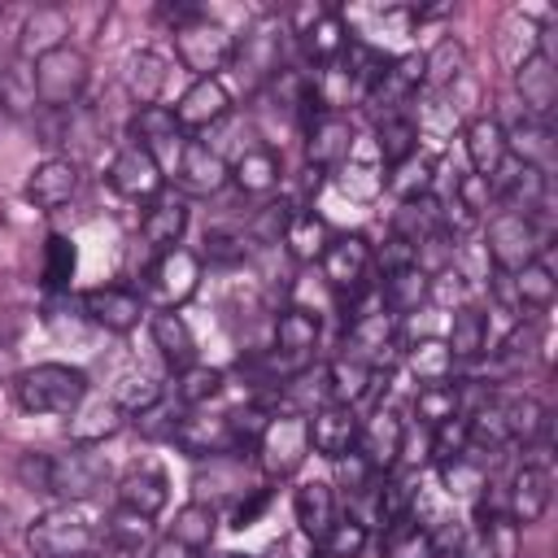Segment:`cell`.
I'll return each mask as SVG.
<instances>
[{
	"mask_svg": "<svg viewBox=\"0 0 558 558\" xmlns=\"http://www.w3.org/2000/svg\"><path fill=\"white\" fill-rule=\"evenodd\" d=\"M17 480H22L31 493H44V497L83 506V501H92L100 488H109L113 466H109L105 453H96V445H70V449H61V453L26 449V453L17 458Z\"/></svg>",
	"mask_w": 558,
	"mask_h": 558,
	"instance_id": "obj_1",
	"label": "cell"
},
{
	"mask_svg": "<svg viewBox=\"0 0 558 558\" xmlns=\"http://www.w3.org/2000/svg\"><path fill=\"white\" fill-rule=\"evenodd\" d=\"M13 401L26 414H74L87 401V375L70 362H35L13 375Z\"/></svg>",
	"mask_w": 558,
	"mask_h": 558,
	"instance_id": "obj_2",
	"label": "cell"
},
{
	"mask_svg": "<svg viewBox=\"0 0 558 558\" xmlns=\"http://www.w3.org/2000/svg\"><path fill=\"white\" fill-rule=\"evenodd\" d=\"M26 545L35 558H87L92 549H100V527L83 506L57 501L35 514V523L26 527Z\"/></svg>",
	"mask_w": 558,
	"mask_h": 558,
	"instance_id": "obj_3",
	"label": "cell"
},
{
	"mask_svg": "<svg viewBox=\"0 0 558 558\" xmlns=\"http://www.w3.org/2000/svg\"><path fill=\"white\" fill-rule=\"evenodd\" d=\"M174 57L196 78H218L231 65V57H235V35L201 9L196 17H187L183 26H174Z\"/></svg>",
	"mask_w": 558,
	"mask_h": 558,
	"instance_id": "obj_4",
	"label": "cell"
},
{
	"mask_svg": "<svg viewBox=\"0 0 558 558\" xmlns=\"http://www.w3.org/2000/svg\"><path fill=\"white\" fill-rule=\"evenodd\" d=\"M87 78H92L87 57L74 44H65V48H57V52H48V57L35 61V70H31L35 105H44L52 113H65V109H74L83 100Z\"/></svg>",
	"mask_w": 558,
	"mask_h": 558,
	"instance_id": "obj_5",
	"label": "cell"
},
{
	"mask_svg": "<svg viewBox=\"0 0 558 558\" xmlns=\"http://www.w3.org/2000/svg\"><path fill=\"white\" fill-rule=\"evenodd\" d=\"M257 466L266 480H288L301 471V462L310 458V432H305V414L301 410H275L266 414V427L257 436Z\"/></svg>",
	"mask_w": 558,
	"mask_h": 558,
	"instance_id": "obj_6",
	"label": "cell"
},
{
	"mask_svg": "<svg viewBox=\"0 0 558 558\" xmlns=\"http://www.w3.org/2000/svg\"><path fill=\"white\" fill-rule=\"evenodd\" d=\"M288 39H292L288 22L275 17V13H266V17H257V22L244 31V39H235L231 65H240V74H244L253 87H257V83H270L275 74H283Z\"/></svg>",
	"mask_w": 558,
	"mask_h": 558,
	"instance_id": "obj_7",
	"label": "cell"
},
{
	"mask_svg": "<svg viewBox=\"0 0 558 558\" xmlns=\"http://www.w3.org/2000/svg\"><path fill=\"white\" fill-rule=\"evenodd\" d=\"M318 336H323V323H318L314 310H305V305L279 310V314H275V344H270L266 366L279 371L283 379L301 375V371L310 366L314 349H318Z\"/></svg>",
	"mask_w": 558,
	"mask_h": 558,
	"instance_id": "obj_8",
	"label": "cell"
},
{
	"mask_svg": "<svg viewBox=\"0 0 558 558\" xmlns=\"http://www.w3.org/2000/svg\"><path fill=\"white\" fill-rule=\"evenodd\" d=\"M318 266H323L327 288H331L336 296L353 301L357 292H366V288H371L375 248H371V240H366V235H357V231H340V235H331V244L323 248Z\"/></svg>",
	"mask_w": 558,
	"mask_h": 558,
	"instance_id": "obj_9",
	"label": "cell"
},
{
	"mask_svg": "<svg viewBox=\"0 0 558 558\" xmlns=\"http://www.w3.org/2000/svg\"><path fill=\"white\" fill-rule=\"evenodd\" d=\"M545 253V235L541 227L527 218V214H514V209H497L488 218V257L501 275H514L519 266L536 262Z\"/></svg>",
	"mask_w": 558,
	"mask_h": 558,
	"instance_id": "obj_10",
	"label": "cell"
},
{
	"mask_svg": "<svg viewBox=\"0 0 558 558\" xmlns=\"http://www.w3.org/2000/svg\"><path fill=\"white\" fill-rule=\"evenodd\" d=\"M283 22H288V31L301 39V48H305V57H310L314 65L340 61V52H344V44H349V35H353L349 22H344V13H340V9H327V4H305V9L288 13Z\"/></svg>",
	"mask_w": 558,
	"mask_h": 558,
	"instance_id": "obj_11",
	"label": "cell"
},
{
	"mask_svg": "<svg viewBox=\"0 0 558 558\" xmlns=\"http://www.w3.org/2000/svg\"><path fill=\"white\" fill-rule=\"evenodd\" d=\"M353 449L366 458V466L375 475H388L401 462V453H405V423H401V414L388 410V405H375L371 418L357 427V445Z\"/></svg>",
	"mask_w": 558,
	"mask_h": 558,
	"instance_id": "obj_12",
	"label": "cell"
},
{
	"mask_svg": "<svg viewBox=\"0 0 558 558\" xmlns=\"http://www.w3.org/2000/svg\"><path fill=\"white\" fill-rule=\"evenodd\" d=\"M357 427H362V418H357V410H353V405L327 401V405L310 410V414H305L310 453H318V458H327V462L344 458V453L357 445Z\"/></svg>",
	"mask_w": 558,
	"mask_h": 558,
	"instance_id": "obj_13",
	"label": "cell"
},
{
	"mask_svg": "<svg viewBox=\"0 0 558 558\" xmlns=\"http://www.w3.org/2000/svg\"><path fill=\"white\" fill-rule=\"evenodd\" d=\"M488 187H493V196H497L506 209L532 218V214L545 205V196H549V174L536 170V166H527V161H519V157H506L501 170L488 179Z\"/></svg>",
	"mask_w": 558,
	"mask_h": 558,
	"instance_id": "obj_14",
	"label": "cell"
},
{
	"mask_svg": "<svg viewBox=\"0 0 558 558\" xmlns=\"http://www.w3.org/2000/svg\"><path fill=\"white\" fill-rule=\"evenodd\" d=\"M148 279H153V292H157L161 310H179L201 288V257L192 248H166V253H157Z\"/></svg>",
	"mask_w": 558,
	"mask_h": 558,
	"instance_id": "obj_15",
	"label": "cell"
},
{
	"mask_svg": "<svg viewBox=\"0 0 558 558\" xmlns=\"http://www.w3.org/2000/svg\"><path fill=\"white\" fill-rule=\"evenodd\" d=\"M83 314H87V323L126 336L144 318V296L135 288H122V283H100V288L83 292Z\"/></svg>",
	"mask_w": 558,
	"mask_h": 558,
	"instance_id": "obj_16",
	"label": "cell"
},
{
	"mask_svg": "<svg viewBox=\"0 0 558 558\" xmlns=\"http://www.w3.org/2000/svg\"><path fill=\"white\" fill-rule=\"evenodd\" d=\"M170 440H174L187 458H201V462H205V458H227V453H235L227 414H201V410L179 414L174 427H170Z\"/></svg>",
	"mask_w": 558,
	"mask_h": 558,
	"instance_id": "obj_17",
	"label": "cell"
},
{
	"mask_svg": "<svg viewBox=\"0 0 558 558\" xmlns=\"http://www.w3.org/2000/svg\"><path fill=\"white\" fill-rule=\"evenodd\" d=\"M549 497H554V480L541 462H523L514 475H510V488H506V519L514 527H532L545 519L549 510Z\"/></svg>",
	"mask_w": 558,
	"mask_h": 558,
	"instance_id": "obj_18",
	"label": "cell"
},
{
	"mask_svg": "<svg viewBox=\"0 0 558 558\" xmlns=\"http://www.w3.org/2000/svg\"><path fill=\"white\" fill-rule=\"evenodd\" d=\"M514 92H519L527 118L549 122V113L558 105V70H554V57L545 48H536L532 57H523L514 65Z\"/></svg>",
	"mask_w": 558,
	"mask_h": 558,
	"instance_id": "obj_19",
	"label": "cell"
},
{
	"mask_svg": "<svg viewBox=\"0 0 558 558\" xmlns=\"http://www.w3.org/2000/svg\"><path fill=\"white\" fill-rule=\"evenodd\" d=\"M105 179H109V187H113L118 196H126V201H153V196L161 192V183H166V170H161L140 144H122V148L113 153Z\"/></svg>",
	"mask_w": 558,
	"mask_h": 558,
	"instance_id": "obj_20",
	"label": "cell"
},
{
	"mask_svg": "<svg viewBox=\"0 0 558 558\" xmlns=\"http://www.w3.org/2000/svg\"><path fill=\"white\" fill-rule=\"evenodd\" d=\"M170 113H174L179 131H209L231 118V92L222 78H192V87L179 96V105Z\"/></svg>",
	"mask_w": 558,
	"mask_h": 558,
	"instance_id": "obj_21",
	"label": "cell"
},
{
	"mask_svg": "<svg viewBox=\"0 0 558 558\" xmlns=\"http://www.w3.org/2000/svg\"><path fill=\"white\" fill-rule=\"evenodd\" d=\"M501 275V270H497ZM506 279V288L497 283V296L506 301V305H514L519 314L527 310V314H545L549 305H554V292H558V279H554V266L545 262V253L536 257V262H527V266H519L514 275H501Z\"/></svg>",
	"mask_w": 558,
	"mask_h": 558,
	"instance_id": "obj_22",
	"label": "cell"
},
{
	"mask_svg": "<svg viewBox=\"0 0 558 558\" xmlns=\"http://www.w3.org/2000/svg\"><path fill=\"white\" fill-rule=\"evenodd\" d=\"M353 153V126L344 113H318L310 126H305V157H310V170L318 174H336L344 166V157Z\"/></svg>",
	"mask_w": 558,
	"mask_h": 558,
	"instance_id": "obj_23",
	"label": "cell"
},
{
	"mask_svg": "<svg viewBox=\"0 0 558 558\" xmlns=\"http://www.w3.org/2000/svg\"><path fill=\"white\" fill-rule=\"evenodd\" d=\"M174 179H179V187H187L196 196H214L231 183V170H227L222 153L209 148L205 140H183L179 161H174Z\"/></svg>",
	"mask_w": 558,
	"mask_h": 558,
	"instance_id": "obj_24",
	"label": "cell"
},
{
	"mask_svg": "<svg viewBox=\"0 0 558 558\" xmlns=\"http://www.w3.org/2000/svg\"><path fill=\"white\" fill-rule=\"evenodd\" d=\"M74 192H78V166L70 157H44L26 179V201L44 214L74 201Z\"/></svg>",
	"mask_w": 558,
	"mask_h": 558,
	"instance_id": "obj_25",
	"label": "cell"
},
{
	"mask_svg": "<svg viewBox=\"0 0 558 558\" xmlns=\"http://www.w3.org/2000/svg\"><path fill=\"white\" fill-rule=\"evenodd\" d=\"M170 501V480L157 462H135L122 480H118V506L122 510H135V514H148L157 519Z\"/></svg>",
	"mask_w": 558,
	"mask_h": 558,
	"instance_id": "obj_26",
	"label": "cell"
},
{
	"mask_svg": "<svg viewBox=\"0 0 558 558\" xmlns=\"http://www.w3.org/2000/svg\"><path fill=\"white\" fill-rule=\"evenodd\" d=\"M131 144H140L157 166H166V161H179V148H183V131H179V122H174V113L170 109H161V105H148V109H140L135 118H131Z\"/></svg>",
	"mask_w": 558,
	"mask_h": 558,
	"instance_id": "obj_27",
	"label": "cell"
},
{
	"mask_svg": "<svg viewBox=\"0 0 558 558\" xmlns=\"http://www.w3.org/2000/svg\"><path fill=\"white\" fill-rule=\"evenodd\" d=\"M462 144H466L471 174H480V179H493V174L501 170V161L510 157V148H506V126H501L497 118H488V113H480V118H471V122L462 126Z\"/></svg>",
	"mask_w": 558,
	"mask_h": 558,
	"instance_id": "obj_28",
	"label": "cell"
},
{
	"mask_svg": "<svg viewBox=\"0 0 558 558\" xmlns=\"http://www.w3.org/2000/svg\"><path fill=\"white\" fill-rule=\"evenodd\" d=\"M323 379H327V401H340V405H353V410H357V401H366V397L375 392V384H379V366L340 353L336 362L323 366Z\"/></svg>",
	"mask_w": 558,
	"mask_h": 558,
	"instance_id": "obj_29",
	"label": "cell"
},
{
	"mask_svg": "<svg viewBox=\"0 0 558 558\" xmlns=\"http://www.w3.org/2000/svg\"><path fill=\"white\" fill-rule=\"evenodd\" d=\"M65 35H70V13H65V9H57V4H44V9H35V13L22 22L17 52H22L26 61H39V57H48V52L65 48V44H70Z\"/></svg>",
	"mask_w": 558,
	"mask_h": 558,
	"instance_id": "obj_30",
	"label": "cell"
},
{
	"mask_svg": "<svg viewBox=\"0 0 558 558\" xmlns=\"http://www.w3.org/2000/svg\"><path fill=\"white\" fill-rule=\"evenodd\" d=\"M166 78H170V65H166L161 52H153V48H135V52L126 57L122 83H126V96H131L140 109L157 105V96L166 92Z\"/></svg>",
	"mask_w": 558,
	"mask_h": 558,
	"instance_id": "obj_31",
	"label": "cell"
},
{
	"mask_svg": "<svg viewBox=\"0 0 558 558\" xmlns=\"http://www.w3.org/2000/svg\"><path fill=\"white\" fill-rule=\"evenodd\" d=\"M227 170H231V183H235L240 192H248V196H266V192H275V187H279V179H283L279 153H275V148H266V144L244 148Z\"/></svg>",
	"mask_w": 558,
	"mask_h": 558,
	"instance_id": "obj_32",
	"label": "cell"
},
{
	"mask_svg": "<svg viewBox=\"0 0 558 558\" xmlns=\"http://www.w3.org/2000/svg\"><path fill=\"white\" fill-rule=\"evenodd\" d=\"M148 331H153V344H157V353L166 357L170 371H183V366L196 362V336H192V327L179 310H157Z\"/></svg>",
	"mask_w": 558,
	"mask_h": 558,
	"instance_id": "obj_33",
	"label": "cell"
},
{
	"mask_svg": "<svg viewBox=\"0 0 558 558\" xmlns=\"http://www.w3.org/2000/svg\"><path fill=\"white\" fill-rule=\"evenodd\" d=\"M292 514H296L301 536L323 541V536H327V527L336 523V493H331V484H323V480H305V484H296Z\"/></svg>",
	"mask_w": 558,
	"mask_h": 558,
	"instance_id": "obj_34",
	"label": "cell"
},
{
	"mask_svg": "<svg viewBox=\"0 0 558 558\" xmlns=\"http://www.w3.org/2000/svg\"><path fill=\"white\" fill-rule=\"evenodd\" d=\"M183 231H187V205L174 201V196L153 201V205L144 209V218H140V235H144V244H153L157 253L179 248Z\"/></svg>",
	"mask_w": 558,
	"mask_h": 558,
	"instance_id": "obj_35",
	"label": "cell"
},
{
	"mask_svg": "<svg viewBox=\"0 0 558 558\" xmlns=\"http://www.w3.org/2000/svg\"><path fill=\"white\" fill-rule=\"evenodd\" d=\"M506 148H510V157H519V161H527L545 174L554 166V131H549V122H536L527 113L514 126H506Z\"/></svg>",
	"mask_w": 558,
	"mask_h": 558,
	"instance_id": "obj_36",
	"label": "cell"
},
{
	"mask_svg": "<svg viewBox=\"0 0 558 558\" xmlns=\"http://www.w3.org/2000/svg\"><path fill=\"white\" fill-rule=\"evenodd\" d=\"M427 270L423 266H405V270H388L384 275V283L375 288L379 292V305L392 314V318H401V314H414L423 301H427Z\"/></svg>",
	"mask_w": 558,
	"mask_h": 558,
	"instance_id": "obj_37",
	"label": "cell"
},
{
	"mask_svg": "<svg viewBox=\"0 0 558 558\" xmlns=\"http://www.w3.org/2000/svg\"><path fill=\"white\" fill-rule=\"evenodd\" d=\"M497 410H501V423H506V436L510 445H532L536 436H545L549 427V414L536 397L527 392H510V397H497Z\"/></svg>",
	"mask_w": 558,
	"mask_h": 558,
	"instance_id": "obj_38",
	"label": "cell"
},
{
	"mask_svg": "<svg viewBox=\"0 0 558 558\" xmlns=\"http://www.w3.org/2000/svg\"><path fill=\"white\" fill-rule=\"evenodd\" d=\"M283 244H288V253L296 262H318L323 248L331 244V227L314 209H292V218L283 222Z\"/></svg>",
	"mask_w": 558,
	"mask_h": 558,
	"instance_id": "obj_39",
	"label": "cell"
},
{
	"mask_svg": "<svg viewBox=\"0 0 558 558\" xmlns=\"http://www.w3.org/2000/svg\"><path fill=\"white\" fill-rule=\"evenodd\" d=\"M375 148H379V161L384 170H397L401 161H410L418 153V122L410 113H388L379 118L375 126Z\"/></svg>",
	"mask_w": 558,
	"mask_h": 558,
	"instance_id": "obj_40",
	"label": "cell"
},
{
	"mask_svg": "<svg viewBox=\"0 0 558 558\" xmlns=\"http://www.w3.org/2000/svg\"><path fill=\"white\" fill-rule=\"evenodd\" d=\"M445 349L453 353V362H471L488 349V318L475 310V305H458L449 314V336H445Z\"/></svg>",
	"mask_w": 558,
	"mask_h": 558,
	"instance_id": "obj_41",
	"label": "cell"
},
{
	"mask_svg": "<svg viewBox=\"0 0 558 558\" xmlns=\"http://www.w3.org/2000/svg\"><path fill=\"white\" fill-rule=\"evenodd\" d=\"M126 423V414L113 405V401H83L74 414H70V440L74 445H100L109 436H118Z\"/></svg>",
	"mask_w": 558,
	"mask_h": 558,
	"instance_id": "obj_42",
	"label": "cell"
},
{
	"mask_svg": "<svg viewBox=\"0 0 558 558\" xmlns=\"http://www.w3.org/2000/svg\"><path fill=\"white\" fill-rule=\"evenodd\" d=\"M436 475H440V488H445L453 501H480L484 488H488V471H484V462H480L475 453H453V458H445V462L436 466Z\"/></svg>",
	"mask_w": 558,
	"mask_h": 558,
	"instance_id": "obj_43",
	"label": "cell"
},
{
	"mask_svg": "<svg viewBox=\"0 0 558 558\" xmlns=\"http://www.w3.org/2000/svg\"><path fill=\"white\" fill-rule=\"evenodd\" d=\"M410 410H414V418H418L423 427H440V423H449V418H462V388H458V379L418 384Z\"/></svg>",
	"mask_w": 558,
	"mask_h": 558,
	"instance_id": "obj_44",
	"label": "cell"
},
{
	"mask_svg": "<svg viewBox=\"0 0 558 558\" xmlns=\"http://www.w3.org/2000/svg\"><path fill=\"white\" fill-rule=\"evenodd\" d=\"M336 183H340V192H344L349 201H375V196L388 187V170H384L379 157H357V153H349L344 166L336 170Z\"/></svg>",
	"mask_w": 558,
	"mask_h": 558,
	"instance_id": "obj_45",
	"label": "cell"
},
{
	"mask_svg": "<svg viewBox=\"0 0 558 558\" xmlns=\"http://www.w3.org/2000/svg\"><path fill=\"white\" fill-rule=\"evenodd\" d=\"M462 74H466V48H462V39L445 35V39H436V44L423 52V83H427L432 92L453 87Z\"/></svg>",
	"mask_w": 558,
	"mask_h": 558,
	"instance_id": "obj_46",
	"label": "cell"
},
{
	"mask_svg": "<svg viewBox=\"0 0 558 558\" xmlns=\"http://www.w3.org/2000/svg\"><path fill=\"white\" fill-rule=\"evenodd\" d=\"M122 414H148V410H157L161 405V384L148 375V371H122L118 379H113V397H109Z\"/></svg>",
	"mask_w": 558,
	"mask_h": 558,
	"instance_id": "obj_47",
	"label": "cell"
},
{
	"mask_svg": "<svg viewBox=\"0 0 558 558\" xmlns=\"http://www.w3.org/2000/svg\"><path fill=\"white\" fill-rule=\"evenodd\" d=\"M74 270H78V248L70 235L52 231L44 240V262H39V275H44V288L48 292H65L74 283Z\"/></svg>",
	"mask_w": 558,
	"mask_h": 558,
	"instance_id": "obj_48",
	"label": "cell"
},
{
	"mask_svg": "<svg viewBox=\"0 0 558 558\" xmlns=\"http://www.w3.org/2000/svg\"><path fill=\"white\" fill-rule=\"evenodd\" d=\"M222 384H227V375H222L218 366H205V362H192V366L174 371V397H179L187 410L209 405V401L222 392Z\"/></svg>",
	"mask_w": 558,
	"mask_h": 558,
	"instance_id": "obj_49",
	"label": "cell"
},
{
	"mask_svg": "<svg viewBox=\"0 0 558 558\" xmlns=\"http://www.w3.org/2000/svg\"><path fill=\"white\" fill-rule=\"evenodd\" d=\"M379 549H384V558H436V549H432V532H427L414 514L388 523Z\"/></svg>",
	"mask_w": 558,
	"mask_h": 558,
	"instance_id": "obj_50",
	"label": "cell"
},
{
	"mask_svg": "<svg viewBox=\"0 0 558 558\" xmlns=\"http://www.w3.org/2000/svg\"><path fill=\"white\" fill-rule=\"evenodd\" d=\"M214 532H218V506H209V501H187V506L174 510L170 536H179L183 545L205 549V545L214 541Z\"/></svg>",
	"mask_w": 558,
	"mask_h": 558,
	"instance_id": "obj_51",
	"label": "cell"
},
{
	"mask_svg": "<svg viewBox=\"0 0 558 558\" xmlns=\"http://www.w3.org/2000/svg\"><path fill=\"white\" fill-rule=\"evenodd\" d=\"M100 541L105 545H113V549H131V554H140L148 541H153V519L148 514H135V510H113L109 519H105V527H100Z\"/></svg>",
	"mask_w": 558,
	"mask_h": 558,
	"instance_id": "obj_52",
	"label": "cell"
},
{
	"mask_svg": "<svg viewBox=\"0 0 558 558\" xmlns=\"http://www.w3.org/2000/svg\"><path fill=\"white\" fill-rule=\"evenodd\" d=\"M405 366H410V375L418 379V384H445V379H453V353L445 349V340H418L414 349H410V357H405Z\"/></svg>",
	"mask_w": 558,
	"mask_h": 558,
	"instance_id": "obj_53",
	"label": "cell"
},
{
	"mask_svg": "<svg viewBox=\"0 0 558 558\" xmlns=\"http://www.w3.org/2000/svg\"><path fill=\"white\" fill-rule=\"evenodd\" d=\"M536 349H541V327L527 318V323H514V327H510V336L493 349V362H497L501 371H514V366H527V362L536 357Z\"/></svg>",
	"mask_w": 558,
	"mask_h": 558,
	"instance_id": "obj_54",
	"label": "cell"
},
{
	"mask_svg": "<svg viewBox=\"0 0 558 558\" xmlns=\"http://www.w3.org/2000/svg\"><path fill=\"white\" fill-rule=\"evenodd\" d=\"M366 541H371V532H366L362 519H353V514L340 519V514H336V523L327 527V536H323L318 545H323V558H362Z\"/></svg>",
	"mask_w": 558,
	"mask_h": 558,
	"instance_id": "obj_55",
	"label": "cell"
},
{
	"mask_svg": "<svg viewBox=\"0 0 558 558\" xmlns=\"http://www.w3.org/2000/svg\"><path fill=\"white\" fill-rule=\"evenodd\" d=\"M432 179H436V161L432 157H410L401 161L397 170H388V187L401 192V201H414V196H432Z\"/></svg>",
	"mask_w": 558,
	"mask_h": 558,
	"instance_id": "obj_56",
	"label": "cell"
},
{
	"mask_svg": "<svg viewBox=\"0 0 558 558\" xmlns=\"http://www.w3.org/2000/svg\"><path fill=\"white\" fill-rule=\"evenodd\" d=\"M205 253H209V262H240L248 253V235L235 227H214V231H205Z\"/></svg>",
	"mask_w": 558,
	"mask_h": 558,
	"instance_id": "obj_57",
	"label": "cell"
},
{
	"mask_svg": "<svg viewBox=\"0 0 558 558\" xmlns=\"http://www.w3.org/2000/svg\"><path fill=\"white\" fill-rule=\"evenodd\" d=\"M266 506H270V488H248V493L235 501V510H231V527H235V532L253 527V523L266 514Z\"/></svg>",
	"mask_w": 558,
	"mask_h": 558,
	"instance_id": "obj_58",
	"label": "cell"
},
{
	"mask_svg": "<svg viewBox=\"0 0 558 558\" xmlns=\"http://www.w3.org/2000/svg\"><path fill=\"white\" fill-rule=\"evenodd\" d=\"M148 558H201V549L183 545L179 536H161V541H153V554Z\"/></svg>",
	"mask_w": 558,
	"mask_h": 558,
	"instance_id": "obj_59",
	"label": "cell"
},
{
	"mask_svg": "<svg viewBox=\"0 0 558 558\" xmlns=\"http://www.w3.org/2000/svg\"><path fill=\"white\" fill-rule=\"evenodd\" d=\"M87 558H135L131 549H113V545H105V549H92Z\"/></svg>",
	"mask_w": 558,
	"mask_h": 558,
	"instance_id": "obj_60",
	"label": "cell"
},
{
	"mask_svg": "<svg viewBox=\"0 0 558 558\" xmlns=\"http://www.w3.org/2000/svg\"><path fill=\"white\" fill-rule=\"evenodd\" d=\"M4 541H9V510L0 506V545H4Z\"/></svg>",
	"mask_w": 558,
	"mask_h": 558,
	"instance_id": "obj_61",
	"label": "cell"
},
{
	"mask_svg": "<svg viewBox=\"0 0 558 558\" xmlns=\"http://www.w3.org/2000/svg\"><path fill=\"white\" fill-rule=\"evenodd\" d=\"M222 558H240V554H222Z\"/></svg>",
	"mask_w": 558,
	"mask_h": 558,
	"instance_id": "obj_62",
	"label": "cell"
}]
</instances>
